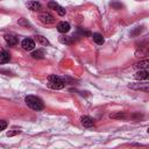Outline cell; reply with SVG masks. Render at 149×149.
Here are the masks:
<instances>
[{
  "instance_id": "6da1fadb",
  "label": "cell",
  "mask_w": 149,
  "mask_h": 149,
  "mask_svg": "<svg viewBox=\"0 0 149 149\" xmlns=\"http://www.w3.org/2000/svg\"><path fill=\"white\" fill-rule=\"evenodd\" d=\"M26 104L28 107H30L34 111H41L44 108V102L41 98L36 97V95H27L24 99Z\"/></svg>"
},
{
  "instance_id": "7a4b0ae2",
  "label": "cell",
  "mask_w": 149,
  "mask_h": 149,
  "mask_svg": "<svg viewBox=\"0 0 149 149\" xmlns=\"http://www.w3.org/2000/svg\"><path fill=\"white\" fill-rule=\"evenodd\" d=\"M65 84H66L65 78L58 77L56 74H51L48 77V87L52 90H61L65 86Z\"/></svg>"
},
{
  "instance_id": "3957f363",
  "label": "cell",
  "mask_w": 149,
  "mask_h": 149,
  "mask_svg": "<svg viewBox=\"0 0 149 149\" xmlns=\"http://www.w3.org/2000/svg\"><path fill=\"white\" fill-rule=\"evenodd\" d=\"M21 47L24 49V50H27V51H30V50H33L34 48H35V41L33 40V38H24L22 42H21Z\"/></svg>"
},
{
  "instance_id": "277c9868",
  "label": "cell",
  "mask_w": 149,
  "mask_h": 149,
  "mask_svg": "<svg viewBox=\"0 0 149 149\" xmlns=\"http://www.w3.org/2000/svg\"><path fill=\"white\" fill-rule=\"evenodd\" d=\"M40 20L43 22V23H45V24H52V23H55V17L51 15V14H49V13H42L41 15H40Z\"/></svg>"
},
{
  "instance_id": "5b68a950",
  "label": "cell",
  "mask_w": 149,
  "mask_h": 149,
  "mask_svg": "<svg viewBox=\"0 0 149 149\" xmlns=\"http://www.w3.org/2000/svg\"><path fill=\"white\" fill-rule=\"evenodd\" d=\"M130 88L133 90H141V91H144V92H148L149 87H148V84L147 83H143V84H140V83H132L128 85Z\"/></svg>"
},
{
  "instance_id": "8992f818",
  "label": "cell",
  "mask_w": 149,
  "mask_h": 149,
  "mask_svg": "<svg viewBox=\"0 0 149 149\" xmlns=\"http://www.w3.org/2000/svg\"><path fill=\"white\" fill-rule=\"evenodd\" d=\"M148 77H149V73H148V71H147L146 69L140 70V71H137V72L134 74V78L137 79V80H147Z\"/></svg>"
},
{
  "instance_id": "52a82bcc",
  "label": "cell",
  "mask_w": 149,
  "mask_h": 149,
  "mask_svg": "<svg viewBox=\"0 0 149 149\" xmlns=\"http://www.w3.org/2000/svg\"><path fill=\"white\" fill-rule=\"evenodd\" d=\"M80 122H81V125H83L84 127H87V128H90V127H92V126L94 125V120H93L92 118L87 116V115L81 116V118H80Z\"/></svg>"
},
{
  "instance_id": "ba28073f",
  "label": "cell",
  "mask_w": 149,
  "mask_h": 149,
  "mask_svg": "<svg viewBox=\"0 0 149 149\" xmlns=\"http://www.w3.org/2000/svg\"><path fill=\"white\" fill-rule=\"evenodd\" d=\"M27 7L30 10H33V12H38V10L42 9V5L40 2H37V1H29V2H27Z\"/></svg>"
},
{
  "instance_id": "9c48e42d",
  "label": "cell",
  "mask_w": 149,
  "mask_h": 149,
  "mask_svg": "<svg viewBox=\"0 0 149 149\" xmlns=\"http://www.w3.org/2000/svg\"><path fill=\"white\" fill-rule=\"evenodd\" d=\"M57 30L59 33H62V34H65V33H68L70 30V24L68 22H65V21H62V22H59L57 24Z\"/></svg>"
},
{
  "instance_id": "30bf717a",
  "label": "cell",
  "mask_w": 149,
  "mask_h": 149,
  "mask_svg": "<svg viewBox=\"0 0 149 149\" xmlns=\"http://www.w3.org/2000/svg\"><path fill=\"white\" fill-rule=\"evenodd\" d=\"M10 59V55L7 50H0V64H5L7 62H9Z\"/></svg>"
},
{
  "instance_id": "8fae6325",
  "label": "cell",
  "mask_w": 149,
  "mask_h": 149,
  "mask_svg": "<svg viewBox=\"0 0 149 149\" xmlns=\"http://www.w3.org/2000/svg\"><path fill=\"white\" fill-rule=\"evenodd\" d=\"M5 37V41L7 42V44L10 47V45H15L17 43V38L14 36V35H10V34H7L3 36Z\"/></svg>"
},
{
  "instance_id": "7c38bea8",
  "label": "cell",
  "mask_w": 149,
  "mask_h": 149,
  "mask_svg": "<svg viewBox=\"0 0 149 149\" xmlns=\"http://www.w3.org/2000/svg\"><path fill=\"white\" fill-rule=\"evenodd\" d=\"M92 37H93V41L97 43V44H99V45H101L102 43H104V37H102V35L101 34H99V33H94L93 35H92Z\"/></svg>"
},
{
  "instance_id": "4fadbf2b",
  "label": "cell",
  "mask_w": 149,
  "mask_h": 149,
  "mask_svg": "<svg viewBox=\"0 0 149 149\" xmlns=\"http://www.w3.org/2000/svg\"><path fill=\"white\" fill-rule=\"evenodd\" d=\"M35 40L37 41V43H40L41 45H49V41L47 40V37L42 36V35H36Z\"/></svg>"
},
{
  "instance_id": "5bb4252c",
  "label": "cell",
  "mask_w": 149,
  "mask_h": 149,
  "mask_svg": "<svg viewBox=\"0 0 149 149\" xmlns=\"http://www.w3.org/2000/svg\"><path fill=\"white\" fill-rule=\"evenodd\" d=\"M58 40H59V42L63 43V44H71V43H72V37L66 36V35H61V36L58 37Z\"/></svg>"
},
{
  "instance_id": "9a60e30c",
  "label": "cell",
  "mask_w": 149,
  "mask_h": 149,
  "mask_svg": "<svg viewBox=\"0 0 149 149\" xmlns=\"http://www.w3.org/2000/svg\"><path fill=\"white\" fill-rule=\"evenodd\" d=\"M148 65H149V61H148V59H142V61H140V62H137V63L135 64V66H136V68H139L140 70L147 69V68H148Z\"/></svg>"
},
{
  "instance_id": "2e32d148",
  "label": "cell",
  "mask_w": 149,
  "mask_h": 149,
  "mask_svg": "<svg viewBox=\"0 0 149 149\" xmlns=\"http://www.w3.org/2000/svg\"><path fill=\"white\" fill-rule=\"evenodd\" d=\"M31 57L34 59H41L44 57V51L43 50H35L31 52Z\"/></svg>"
},
{
  "instance_id": "e0dca14e",
  "label": "cell",
  "mask_w": 149,
  "mask_h": 149,
  "mask_svg": "<svg viewBox=\"0 0 149 149\" xmlns=\"http://www.w3.org/2000/svg\"><path fill=\"white\" fill-rule=\"evenodd\" d=\"M111 119H125L126 118V114L123 112H116V113H113L109 115Z\"/></svg>"
},
{
  "instance_id": "ac0fdd59",
  "label": "cell",
  "mask_w": 149,
  "mask_h": 149,
  "mask_svg": "<svg viewBox=\"0 0 149 149\" xmlns=\"http://www.w3.org/2000/svg\"><path fill=\"white\" fill-rule=\"evenodd\" d=\"M48 7H49L50 9H54V10L57 12V9L59 8V5H58L57 2H55V1H49V2H48Z\"/></svg>"
},
{
  "instance_id": "d6986e66",
  "label": "cell",
  "mask_w": 149,
  "mask_h": 149,
  "mask_svg": "<svg viewBox=\"0 0 149 149\" xmlns=\"http://www.w3.org/2000/svg\"><path fill=\"white\" fill-rule=\"evenodd\" d=\"M17 23H19L20 26H22V27H27V28H28V27H30V23H29L26 19H20V20L17 21Z\"/></svg>"
},
{
  "instance_id": "ffe728a7",
  "label": "cell",
  "mask_w": 149,
  "mask_h": 149,
  "mask_svg": "<svg viewBox=\"0 0 149 149\" xmlns=\"http://www.w3.org/2000/svg\"><path fill=\"white\" fill-rule=\"evenodd\" d=\"M20 133H21V130H20V129H13L12 132H8V133H7V136H14V135L20 134Z\"/></svg>"
},
{
  "instance_id": "44dd1931",
  "label": "cell",
  "mask_w": 149,
  "mask_h": 149,
  "mask_svg": "<svg viewBox=\"0 0 149 149\" xmlns=\"http://www.w3.org/2000/svg\"><path fill=\"white\" fill-rule=\"evenodd\" d=\"M7 128V122L5 120H0V130H3Z\"/></svg>"
},
{
  "instance_id": "7402d4cb",
  "label": "cell",
  "mask_w": 149,
  "mask_h": 149,
  "mask_svg": "<svg viewBox=\"0 0 149 149\" xmlns=\"http://www.w3.org/2000/svg\"><path fill=\"white\" fill-rule=\"evenodd\" d=\"M57 13H58V15H61V16H64V15H65V9H64L62 6H59V8L57 9Z\"/></svg>"
}]
</instances>
